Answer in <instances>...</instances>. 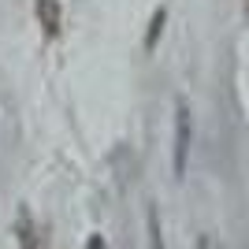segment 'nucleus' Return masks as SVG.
<instances>
[{
	"mask_svg": "<svg viewBox=\"0 0 249 249\" xmlns=\"http://www.w3.org/2000/svg\"><path fill=\"white\" fill-rule=\"evenodd\" d=\"M190 138H194V126H190V108H186V101H178V104H175V178L186 175Z\"/></svg>",
	"mask_w": 249,
	"mask_h": 249,
	"instance_id": "obj_1",
	"label": "nucleus"
},
{
	"mask_svg": "<svg viewBox=\"0 0 249 249\" xmlns=\"http://www.w3.org/2000/svg\"><path fill=\"white\" fill-rule=\"evenodd\" d=\"M15 238H19V249H49V234L34 219L30 208H19V216H15Z\"/></svg>",
	"mask_w": 249,
	"mask_h": 249,
	"instance_id": "obj_2",
	"label": "nucleus"
},
{
	"mask_svg": "<svg viewBox=\"0 0 249 249\" xmlns=\"http://www.w3.org/2000/svg\"><path fill=\"white\" fill-rule=\"evenodd\" d=\"M34 11H37V22H41L45 37H56V34H60V22H63L60 0H34Z\"/></svg>",
	"mask_w": 249,
	"mask_h": 249,
	"instance_id": "obj_3",
	"label": "nucleus"
},
{
	"mask_svg": "<svg viewBox=\"0 0 249 249\" xmlns=\"http://www.w3.org/2000/svg\"><path fill=\"white\" fill-rule=\"evenodd\" d=\"M164 19H167V11H164V8H156V11H153V22H149V34H145V49H149V52H153V49H156V41H160Z\"/></svg>",
	"mask_w": 249,
	"mask_h": 249,
	"instance_id": "obj_4",
	"label": "nucleus"
},
{
	"mask_svg": "<svg viewBox=\"0 0 249 249\" xmlns=\"http://www.w3.org/2000/svg\"><path fill=\"white\" fill-rule=\"evenodd\" d=\"M149 234H153V249H164V238H160V216H156V208H149Z\"/></svg>",
	"mask_w": 249,
	"mask_h": 249,
	"instance_id": "obj_5",
	"label": "nucleus"
},
{
	"mask_svg": "<svg viewBox=\"0 0 249 249\" xmlns=\"http://www.w3.org/2000/svg\"><path fill=\"white\" fill-rule=\"evenodd\" d=\"M89 249H104V238H101V234H93V238H89Z\"/></svg>",
	"mask_w": 249,
	"mask_h": 249,
	"instance_id": "obj_6",
	"label": "nucleus"
},
{
	"mask_svg": "<svg viewBox=\"0 0 249 249\" xmlns=\"http://www.w3.org/2000/svg\"><path fill=\"white\" fill-rule=\"evenodd\" d=\"M201 249H208V242H201Z\"/></svg>",
	"mask_w": 249,
	"mask_h": 249,
	"instance_id": "obj_7",
	"label": "nucleus"
},
{
	"mask_svg": "<svg viewBox=\"0 0 249 249\" xmlns=\"http://www.w3.org/2000/svg\"><path fill=\"white\" fill-rule=\"evenodd\" d=\"M246 4H249V0H246Z\"/></svg>",
	"mask_w": 249,
	"mask_h": 249,
	"instance_id": "obj_8",
	"label": "nucleus"
}]
</instances>
